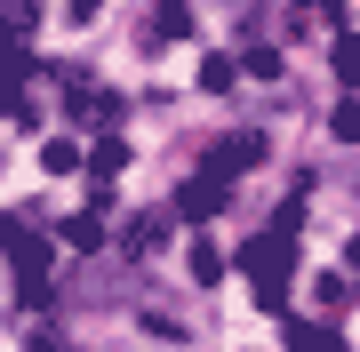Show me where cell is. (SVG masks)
Returning a JSON list of instances; mask_svg holds the SVG:
<instances>
[{
  "mask_svg": "<svg viewBox=\"0 0 360 352\" xmlns=\"http://www.w3.org/2000/svg\"><path fill=\"white\" fill-rule=\"evenodd\" d=\"M120 169H129V144H120V129H104V136L89 144V176H96V184H112Z\"/></svg>",
  "mask_w": 360,
  "mask_h": 352,
  "instance_id": "6",
  "label": "cell"
},
{
  "mask_svg": "<svg viewBox=\"0 0 360 352\" xmlns=\"http://www.w3.org/2000/svg\"><path fill=\"white\" fill-rule=\"evenodd\" d=\"M328 129H336V144H360V105H336Z\"/></svg>",
  "mask_w": 360,
  "mask_h": 352,
  "instance_id": "15",
  "label": "cell"
},
{
  "mask_svg": "<svg viewBox=\"0 0 360 352\" xmlns=\"http://www.w3.org/2000/svg\"><path fill=\"white\" fill-rule=\"evenodd\" d=\"M8 288H16V304H25V313H40V304L56 296V288H49V273H8Z\"/></svg>",
  "mask_w": 360,
  "mask_h": 352,
  "instance_id": "11",
  "label": "cell"
},
{
  "mask_svg": "<svg viewBox=\"0 0 360 352\" xmlns=\"http://www.w3.org/2000/svg\"><path fill=\"white\" fill-rule=\"evenodd\" d=\"M232 72H240L232 56H208V65H200V89H232Z\"/></svg>",
  "mask_w": 360,
  "mask_h": 352,
  "instance_id": "16",
  "label": "cell"
},
{
  "mask_svg": "<svg viewBox=\"0 0 360 352\" xmlns=\"http://www.w3.org/2000/svg\"><path fill=\"white\" fill-rule=\"evenodd\" d=\"M56 240H65V248H80V256H89V248H104V224H96L89 209H80V216H65V224H56Z\"/></svg>",
  "mask_w": 360,
  "mask_h": 352,
  "instance_id": "9",
  "label": "cell"
},
{
  "mask_svg": "<svg viewBox=\"0 0 360 352\" xmlns=\"http://www.w3.org/2000/svg\"><path fill=\"white\" fill-rule=\"evenodd\" d=\"M72 120H89L96 136H104V129H120V96H104V89L80 96V89H72Z\"/></svg>",
  "mask_w": 360,
  "mask_h": 352,
  "instance_id": "7",
  "label": "cell"
},
{
  "mask_svg": "<svg viewBox=\"0 0 360 352\" xmlns=\"http://www.w3.org/2000/svg\"><path fill=\"white\" fill-rule=\"evenodd\" d=\"M240 72H257V80H281V48H264V40H257V48H240Z\"/></svg>",
  "mask_w": 360,
  "mask_h": 352,
  "instance_id": "14",
  "label": "cell"
},
{
  "mask_svg": "<svg viewBox=\"0 0 360 352\" xmlns=\"http://www.w3.org/2000/svg\"><path fill=\"white\" fill-rule=\"evenodd\" d=\"M328 65H336V80H360V32H336L328 40Z\"/></svg>",
  "mask_w": 360,
  "mask_h": 352,
  "instance_id": "13",
  "label": "cell"
},
{
  "mask_svg": "<svg viewBox=\"0 0 360 352\" xmlns=\"http://www.w3.org/2000/svg\"><path fill=\"white\" fill-rule=\"evenodd\" d=\"M160 40H193V8H184V0H160L153 8V48Z\"/></svg>",
  "mask_w": 360,
  "mask_h": 352,
  "instance_id": "8",
  "label": "cell"
},
{
  "mask_svg": "<svg viewBox=\"0 0 360 352\" xmlns=\"http://www.w3.org/2000/svg\"><path fill=\"white\" fill-rule=\"evenodd\" d=\"M321 8H336V0H321Z\"/></svg>",
  "mask_w": 360,
  "mask_h": 352,
  "instance_id": "20",
  "label": "cell"
},
{
  "mask_svg": "<svg viewBox=\"0 0 360 352\" xmlns=\"http://www.w3.org/2000/svg\"><path fill=\"white\" fill-rule=\"evenodd\" d=\"M8 25H16V32H32V25H40V0H8Z\"/></svg>",
  "mask_w": 360,
  "mask_h": 352,
  "instance_id": "18",
  "label": "cell"
},
{
  "mask_svg": "<svg viewBox=\"0 0 360 352\" xmlns=\"http://www.w3.org/2000/svg\"><path fill=\"white\" fill-rule=\"evenodd\" d=\"M264 129H232V136H217L208 144V169H224V176H248V169H264Z\"/></svg>",
  "mask_w": 360,
  "mask_h": 352,
  "instance_id": "3",
  "label": "cell"
},
{
  "mask_svg": "<svg viewBox=\"0 0 360 352\" xmlns=\"http://www.w3.org/2000/svg\"><path fill=\"white\" fill-rule=\"evenodd\" d=\"M296 224H304V209L288 200V209H281V216H272L257 240L240 248V273H248V288H257V304H264V313H281V304H288V273H296Z\"/></svg>",
  "mask_w": 360,
  "mask_h": 352,
  "instance_id": "1",
  "label": "cell"
},
{
  "mask_svg": "<svg viewBox=\"0 0 360 352\" xmlns=\"http://www.w3.org/2000/svg\"><path fill=\"white\" fill-rule=\"evenodd\" d=\"M312 296H321V304H328V313H336V304H345V296H352V288H345V280H336V273H321V280H312Z\"/></svg>",
  "mask_w": 360,
  "mask_h": 352,
  "instance_id": "17",
  "label": "cell"
},
{
  "mask_svg": "<svg viewBox=\"0 0 360 352\" xmlns=\"http://www.w3.org/2000/svg\"><path fill=\"white\" fill-rule=\"evenodd\" d=\"M193 280H200V288L224 280V248H217V240H193Z\"/></svg>",
  "mask_w": 360,
  "mask_h": 352,
  "instance_id": "12",
  "label": "cell"
},
{
  "mask_svg": "<svg viewBox=\"0 0 360 352\" xmlns=\"http://www.w3.org/2000/svg\"><path fill=\"white\" fill-rule=\"evenodd\" d=\"M168 248V209H136L129 216V256H160Z\"/></svg>",
  "mask_w": 360,
  "mask_h": 352,
  "instance_id": "4",
  "label": "cell"
},
{
  "mask_svg": "<svg viewBox=\"0 0 360 352\" xmlns=\"http://www.w3.org/2000/svg\"><path fill=\"white\" fill-rule=\"evenodd\" d=\"M224 200H232V176H224V169H200V176L176 193V216H184V224H208V216H224Z\"/></svg>",
  "mask_w": 360,
  "mask_h": 352,
  "instance_id": "2",
  "label": "cell"
},
{
  "mask_svg": "<svg viewBox=\"0 0 360 352\" xmlns=\"http://www.w3.org/2000/svg\"><path fill=\"white\" fill-rule=\"evenodd\" d=\"M40 169H49V176H72V169H89V160H80V144L49 136V144H40Z\"/></svg>",
  "mask_w": 360,
  "mask_h": 352,
  "instance_id": "10",
  "label": "cell"
},
{
  "mask_svg": "<svg viewBox=\"0 0 360 352\" xmlns=\"http://www.w3.org/2000/svg\"><path fill=\"white\" fill-rule=\"evenodd\" d=\"M8 273H49V240L25 233L16 216H8Z\"/></svg>",
  "mask_w": 360,
  "mask_h": 352,
  "instance_id": "5",
  "label": "cell"
},
{
  "mask_svg": "<svg viewBox=\"0 0 360 352\" xmlns=\"http://www.w3.org/2000/svg\"><path fill=\"white\" fill-rule=\"evenodd\" d=\"M65 8H72V16H80V25H89V16H96V8H104V0H65Z\"/></svg>",
  "mask_w": 360,
  "mask_h": 352,
  "instance_id": "19",
  "label": "cell"
}]
</instances>
